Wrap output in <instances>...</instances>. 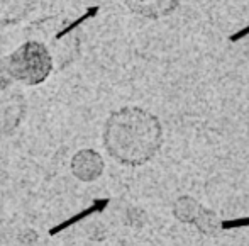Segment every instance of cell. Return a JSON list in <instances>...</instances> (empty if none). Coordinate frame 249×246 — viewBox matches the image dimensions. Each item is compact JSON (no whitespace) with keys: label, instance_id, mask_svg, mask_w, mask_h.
<instances>
[{"label":"cell","instance_id":"cell-1","mask_svg":"<svg viewBox=\"0 0 249 246\" xmlns=\"http://www.w3.org/2000/svg\"><path fill=\"white\" fill-rule=\"evenodd\" d=\"M102 139L115 161L125 167H141L163 146V126L153 112L127 105L110 112Z\"/></svg>","mask_w":249,"mask_h":246},{"label":"cell","instance_id":"cell-2","mask_svg":"<svg viewBox=\"0 0 249 246\" xmlns=\"http://www.w3.org/2000/svg\"><path fill=\"white\" fill-rule=\"evenodd\" d=\"M29 39L39 41L48 48L54 59V70L70 66L80 56L82 33L80 24L71 17L54 14L34 20L26 29Z\"/></svg>","mask_w":249,"mask_h":246},{"label":"cell","instance_id":"cell-3","mask_svg":"<svg viewBox=\"0 0 249 246\" xmlns=\"http://www.w3.org/2000/svg\"><path fill=\"white\" fill-rule=\"evenodd\" d=\"M5 63L14 82L27 87H36L46 82L54 70V59L43 43L34 39L24 41L5 56Z\"/></svg>","mask_w":249,"mask_h":246},{"label":"cell","instance_id":"cell-4","mask_svg":"<svg viewBox=\"0 0 249 246\" xmlns=\"http://www.w3.org/2000/svg\"><path fill=\"white\" fill-rule=\"evenodd\" d=\"M27 112V100L20 90L9 87L0 92V138L14 134L22 124Z\"/></svg>","mask_w":249,"mask_h":246},{"label":"cell","instance_id":"cell-5","mask_svg":"<svg viewBox=\"0 0 249 246\" xmlns=\"http://www.w3.org/2000/svg\"><path fill=\"white\" fill-rule=\"evenodd\" d=\"M70 170L76 180L83 184H92L102 177L105 170V161L99 151L92 148H83L73 154L70 161Z\"/></svg>","mask_w":249,"mask_h":246},{"label":"cell","instance_id":"cell-6","mask_svg":"<svg viewBox=\"0 0 249 246\" xmlns=\"http://www.w3.org/2000/svg\"><path fill=\"white\" fill-rule=\"evenodd\" d=\"M181 0H124L132 14L144 19H161L178 9Z\"/></svg>","mask_w":249,"mask_h":246},{"label":"cell","instance_id":"cell-7","mask_svg":"<svg viewBox=\"0 0 249 246\" xmlns=\"http://www.w3.org/2000/svg\"><path fill=\"white\" fill-rule=\"evenodd\" d=\"M37 0H0V27L16 26L34 12Z\"/></svg>","mask_w":249,"mask_h":246},{"label":"cell","instance_id":"cell-8","mask_svg":"<svg viewBox=\"0 0 249 246\" xmlns=\"http://www.w3.org/2000/svg\"><path fill=\"white\" fill-rule=\"evenodd\" d=\"M108 202L110 200L108 199H95L93 200V204L90 207H87L85 210H82V212H78V214H75L73 217H70L68 221H65V223H61V224H58V226H54L53 229H50V236H56L58 233H61L63 229H66V227H70V226H73V224H76V223H80L82 219H85V217H89L90 214H95V212H102V210L105 209V207L108 206Z\"/></svg>","mask_w":249,"mask_h":246},{"label":"cell","instance_id":"cell-9","mask_svg":"<svg viewBox=\"0 0 249 246\" xmlns=\"http://www.w3.org/2000/svg\"><path fill=\"white\" fill-rule=\"evenodd\" d=\"M203 207H200L192 197H181L177 204H175V216L183 223H195L197 217L200 216Z\"/></svg>","mask_w":249,"mask_h":246},{"label":"cell","instance_id":"cell-10","mask_svg":"<svg viewBox=\"0 0 249 246\" xmlns=\"http://www.w3.org/2000/svg\"><path fill=\"white\" fill-rule=\"evenodd\" d=\"M12 76L9 73V68H7L5 58H0V92L7 90L9 87H12Z\"/></svg>","mask_w":249,"mask_h":246},{"label":"cell","instance_id":"cell-11","mask_svg":"<svg viewBox=\"0 0 249 246\" xmlns=\"http://www.w3.org/2000/svg\"><path fill=\"white\" fill-rule=\"evenodd\" d=\"M249 226V217H241V219H231V221H220V229H236V227H246Z\"/></svg>","mask_w":249,"mask_h":246}]
</instances>
